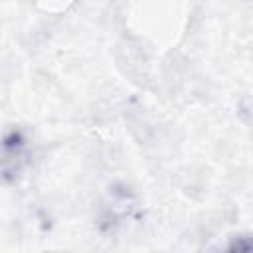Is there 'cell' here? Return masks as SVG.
<instances>
[{
	"instance_id": "6da1fadb",
	"label": "cell",
	"mask_w": 253,
	"mask_h": 253,
	"mask_svg": "<svg viewBox=\"0 0 253 253\" xmlns=\"http://www.w3.org/2000/svg\"><path fill=\"white\" fill-rule=\"evenodd\" d=\"M26 156V140L18 132H12L0 146V172L4 176L18 174L28 160Z\"/></svg>"
}]
</instances>
